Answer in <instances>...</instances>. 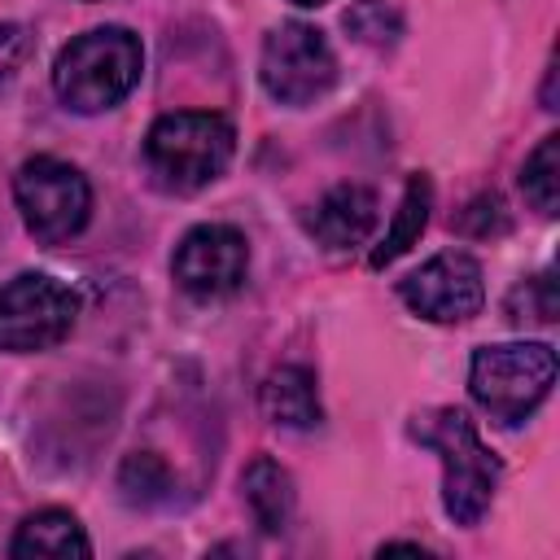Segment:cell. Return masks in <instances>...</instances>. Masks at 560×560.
<instances>
[{"instance_id":"cell-1","label":"cell","mask_w":560,"mask_h":560,"mask_svg":"<svg viewBox=\"0 0 560 560\" xmlns=\"http://www.w3.org/2000/svg\"><path fill=\"white\" fill-rule=\"evenodd\" d=\"M411 438L442 459V508L455 525H477L499 486V455L481 442L464 407H429L411 420Z\"/></svg>"},{"instance_id":"cell-2","label":"cell","mask_w":560,"mask_h":560,"mask_svg":"<svg viewBox=\"0 0 560 560\" xmlns=\"http://www.w3.org/2000/svg\"><path fill=\"white\" fill-rule=\"evenodd\" d=\"M140 70H144V48L136 31L92 26L57 52L52 88L74 114H101L131 96Z\"/></svg>"},{"instance_id":"cell-3","label":"cell","mask_w":560,"mask_h":560,"mask_svg":"<svg viewBox=\"0 0 560 560\" xmlns=\"http://www.w3.org/2000/svg\"><path fill=\"white\" fill-rule=\"evenodd\" d=\"M236 153V131L223 114L175 109L162 114L144 136V162L153 179L171 192H197L214 184Z\"/></svg>"},{"instance_id":"cell-4","label":"cell","mask_w":560,"mask_h":560,"mask_svg":"<svg viewBox=\"0 0 560 560\" xmlns=\"http://www.w3.org/2000/svg\"><path fill=\"white\" fill-rule=\"evenodd\" d=\"M556 385V350L542 341L481 346L468 368V394L494 424H521Z\"/></svg>"},{"instance_id":"cell-5","label":"cell","mask_w":560,"mask_h":560,"mask_svg":"<svg viewBox=\"0 0 560 560\" xmlns=\"http://www.w3.org/2000/svg\"><path fill=\"white\" fill-rule=\"evenodd\" d=\"M13 201L22 210L26 232L44 245H61V241L79 236L92 214V188H88L83 171L61 158H48V153L18 166Z\"/></svg>"},{"instance_id":"cell-6","label":"cell","mask_w":560,"mask_h":560,"mask_svg":"<svg viewBox=\"0 0 560 560\" xmlns=\"http://www.w3.org/2000/svg\"><path fill=\"white\" fill-rule=\"evenodd\" d=\"M74 319L79 298L44 271H22L0 289V350L9 354L52 350L70 337Z\"/></svg>"},{"instance_id":"cell-7","label":"cell","mask_w":560,"mask_h":560,"mask_svg":"<svg viewBox=\"0 0 560 560\" xmlns=\"http://www.w3.org/2000/svg\"><path fill=\"white\" fill-rule=\"evenodd\" d=\"M258 79L280 105H315L337 83V57L328 39L306 22H280L262 39Z\"/></svg>"},{"instance_id":"cell-8","label":"cell","mask_w":560,"mask_h":560,"mask_svg":"<svg viewBox=\"0 0 560 560\" xmlns=\"http://www.w3.org/2000/svg\"><path fill=\"white\" fill-rule=\"evenodd\" d=\"M171 271H175V284L201 302L228 298L241 289L249 271V241L232 223H197L179 236L171 254Z\"/></svg>"},{"instance_id":"cell-9","label":"cell","mask_w":560,"mask_h":560,"mask_svg":"<svg viewBox=\"0 0 560 560\" xmlns=\"http://www.w3.org/2000/svg\"><path fill=\"white\" fill-rule=\"evenodd\" d=\"M402 302L433 324H464L486 302L481 262L464 249H442L398 284Z\"/></svg>"},{"instance_id":"cell-10","label":"cell","mask_w":560,"mask_h":560,"mask_svg":"<svg viewBox=\"0 0 560 560\" xmlns=\"http://www.w3.org/2000/svg\"><path fill=\"white\" fill-rule=\"evenodd\" d=\"M376 210H381V206H376V192H372L368 184H332V188L311 206L306 232H311L324 249L341 254V249H354V245H363V241L372 236Z\"/></svg>"},{"instance_id":"cell-11","label":"cell","mask_w":560,"mask_h":560,"mask_svg":"<svg viewBox=\"0 0 560 560\" xmlns=\"http://www.w3.org/2000/svg\"><path fill=\"white\" fill-rule=\"evenodd\" d=\"M262 416L271 424H284V429H315L324 420V407H319V389H315V372L311 368H298V363H284L276 368L267 381H262Z\"/></svg>"},{"instance_id":"cell-12","label":"cell","mask_w":560,"mask_h":560,"mask_svg":"<svg viewBox=\"0 0 560 560\" xmlns=\"http://www.w3.org/2000/svg\"><path fill=\"white\" fill-rule=\"evenodd\" d=\"M241 490H245V508L262 534H280L289 525L298 490H293V477L271 455L249 459V468L241 472Z\"/></svg>"},{"instance_id":"cell-13","label":"cell","mask_w":560,"mask_h":560,"mask_svg":"<svg viewBox=\"0 0 560 560\" xmlns=\"http://www.w3.org/2000/svg\"><path fill=\"white\" fill-rule=\"evenodd\" d=\"M9 556L26 560V556H92V542L83 534V525L61 512V508H44L35 516H26L9 542Z\"/></svg>"},{"instance_id":"cell-14","label":"cell","mask_w":560,"mask_h":560,"mask_svg":"<svg viewBox=\"0 0 560 560\" xmlns=\"http://www.w3.org/2000/svg\"><path fill=\"white\" fill-rule=\"evenodd\" d=\"M429 206H433L429 175H411V179H407V192H402V201H398V210H394V223H389L385 241L372 249V267H389L398 254H407V249L420 241V232H424V223H429Z\"/></svg>"},{"instance_id":"cell-15","label":"cell","mask_w":560,"mask_h":560,"mask_svg":"<svg viewBox=\"0 0 560 560\" xmlns=\"http://www.w3.org/2000/svg\"><path fill=\"white\" fill-rule=\"evenodd\" d=\"M521 192H525V201L542 219L556 214V206H560V136H542L538 149L525 158V166H521Z\"/></svg>"},{"instance_id":"cell-16","label":"cell","mask_w":560,"mask_h":560,"mask_svg":"<svg viewBox=\"0 0 560 560\" xmlns=\"http://www.w3.org/2000/svg\"><path fill=\"white\" fill-rule=\"evenodd\" d=\"M118 490L127 503L136 508H153V503H166L171 499V468L153 455V451H136L122 459L118 468Z\"/></svg>"},{"instance_id":"cell-17","label":"cell","mask_w":560,"mask_h":560,"mask_svg":"<svg viewBox=\"0 0 560 560\" xmlns=\"http://www.w3.org/2000/svg\"><path fill=\"white\" fill-rule=\"evenodd\" d=\"M341 22H346V31L354 39L376 44V48H385V44H394L402 35V13L394 4H385V0H354Z\"/></svg>"},{"instance_id":"cell-18","label":"cell","mask_w":560,"mask_h":560,"mask_svg":"<svg viewBox=\"0 0 560 560\" xmlns=\"http://www.w3.org/2000/svg\"><path fill=\"white\" fill-rule=\"evenodd\" d=\"M512 302H525V311H529V319H534V324H551V319H556V280H551V271H542V276L525 280V289H516V293H512ZM525 311H512V319L521 324V315H525Z\"/></svg>"},{"instance_id":"cell-19","label":"cell","mask_w":560,"mask_h":560,"mask_svg":"<svg viewBox=\"0 0 560 560\" xmlns=\"http://www.w3.org/2000/svg\"><path fill=\"white\" fill-rule=\"evenodd\" d=\"M31 52H35L31 31L22 22H0V83H9L26 66Z\"/></svg>"},{"instance_id":"cell-20","label":"cell","mask_w":560,"mask_h":560,"mask_svg":"<svg viewBox=\"0 0 560 560\" xmlns=\"http://www.w3.org/2000/svg\"><path fill=\"white\" fill-rule=\"evenodd\" d=\"M289 4H302V9H319V4H328V0H289Z\"/></svg>"}]
</instances>
